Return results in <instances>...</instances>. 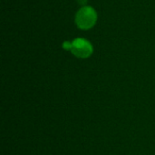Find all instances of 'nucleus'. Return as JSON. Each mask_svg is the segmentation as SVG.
<instances>
[{"label":"nucleus","mask_w":155,"mask_h":155,"mask_svg":"<svg viewBox=\"0 0 155 155\" xmlns=\"http://www.w3.org/2000/svg\"><path fill=\"white\" fill-rule=\"evenodd\" d=\"M63 47L79 58H87L93 53V45L84 38H76L72 42H64Z\"/></svg>","instance_id":"1"},{"label":"nucleus","mask_w":155,"mask_h":155,"mask_svg":"<svg viewBox=\"0 0 155 155\" xmlns=\"http://www.w3.org/2000/svg\"><path fill=\"white\" fill-rule=\"evenodd\" d=\"M97 21L96 11L88 5H84L78 10L75 15V24L82 30L91 29Z\"/></svg>","instance_id":"2"},{"label":"nucleus","mask_w":155,"mask_h":155,"mask_svg":"<svg viewBox=\"0 0 155 155\" xmlns=\"http://www.w3.org/2000/svg\"><path fill=\"white\" fill-rule=\"evenodd\" d=\"M78 2H79L80 4H84V3L86 2V0H78Z\"/></svg>","instance_id":"3"}]
</instances>
